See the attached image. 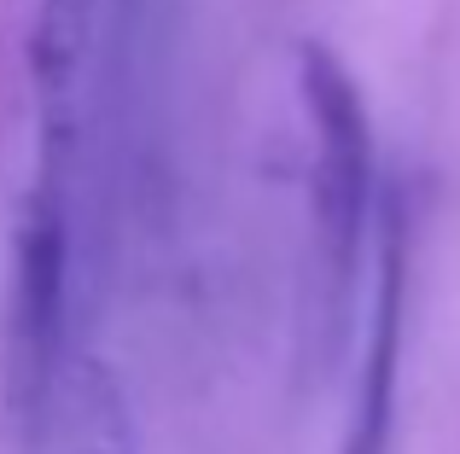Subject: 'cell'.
Listing matches in <instances>:
<instances>
[{
	"instance_id": "6da1fadb",
	"label": "cell",
	"mask_w": 460,
	"mask_h": 454,
	"mask_svg": "<svg viewBox=\"0 0 460 454\" xmlns=\"http://www.w3.org/2000/svg\"><path fill=\"white\" fill-rule=\"evenodd\" d=\"M297 93H304L309 135H314L309 210H314V262H321L314 297L332 309V332H338L344 303L356 292V257L373 205V135H367V105H361L356 76L326 41L297 47Z\"/></svg>"
},
{
	"instance_id": "7a4b0ae2",
	"label": "cell",
	"mask_w": 460,
	"mask_h": 454,
	"mask_svg": "<svg viewBox=\"0 0 460 454\" xmlns=\"http://www.w3.org/2000/svg\"><path fill=\"white\" fill-rule=\"evenodd\" d=\"M70 315V175L41 170L12 227L6 280V402L23 437L47 432Z\"/></svg>"
},
{
	"instance_id": "3957f363",
	"label": "cell",
	"mask_w": 460,
	"mask_h": 454,
	"mask_svg": "<svg viewBox=\"0 0 460 454\" xmlns=\"http://www.w3.org/2000/svg\"><path fill=\"white\" fill-rule=\"evenodd\" d=\"M111 0H41L30 30V82L41 117V170L70 175L88 123V88L105 53Z\"/></svg>"
},
{
	"instance_id": "277c9868",
	"label": "cell",
	"mask_w": 460,
	"mask_h": 454,
	"mask_svg": "<svg viewBox=\"0 0 460 454\" xmlns=\"http://www.w3.org/2000/svg\"><path fill=\"white\" fill-rule=\"evenodd\" d=\"M402 216L385 227V280H379V320H373L367 367H361V402L349 420L344 454H385V425H391V385H396V327H402Z\"/></svg>"
},
{
	"instance_id": "5b68a950",
	"label": "cell",
	"mask_w": 460,
	"mask_h": 454,
	"mask_svg": "<svg viewBox=\"0 0 460 454\" xmlns=\"http://www.w3.org/2000/svg\"><path fill=\"white\" fill-rule=\"evenodd\" d=\"M88 408H93V425H88L82 454H135V449H128V420H123V408H117V390H111V379H105V373H93Z\"/></svg>"
}]
</instances>
